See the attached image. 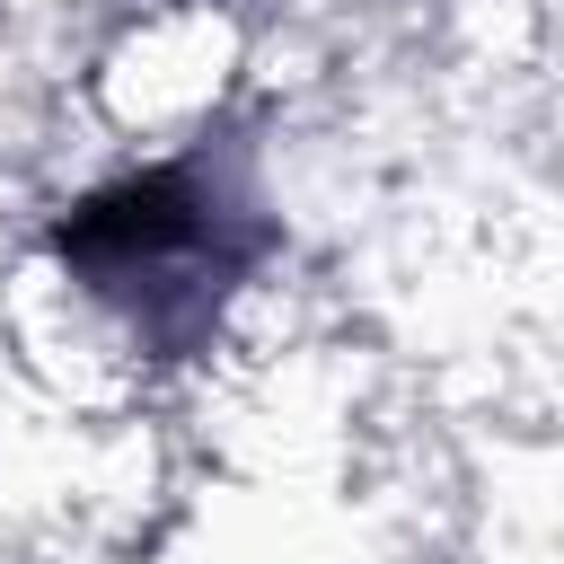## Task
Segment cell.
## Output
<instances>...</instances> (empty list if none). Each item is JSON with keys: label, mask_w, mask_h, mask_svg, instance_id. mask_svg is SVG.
<instances>
[{"label": "cell", "mask_w": 564, "mask_h": 564, "mask_svg": "<svg viewBox=\"0 0 564 564\" xmlns=\"http://www.w3.org/2000/svg\"><path fill=\"white\" fill-rule=\"evenodd\" d=\"M264 229L256 212L238 203V185L203 159L185 167H150V176H123L106 194H88L62 229H53V256L62 273L106 300L141 352H194L220 317V300L247 282Z\"/></svg>", "instance_id": "1"}]
</instances>
